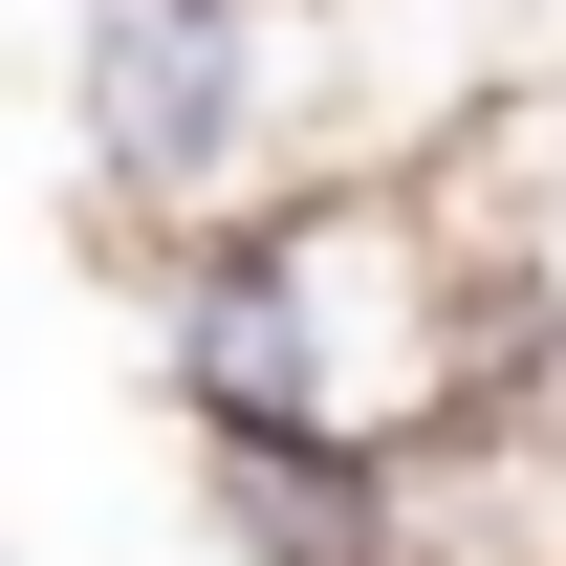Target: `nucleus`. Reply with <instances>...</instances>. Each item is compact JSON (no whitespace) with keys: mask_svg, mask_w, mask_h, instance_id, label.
I'll list each match as a JSON object with an SVG mask.
<instances>
[{"mask_svg":"<svg viewBox=\"0 0 566 566\" xmlns=\"http://www.w3.org/2000/svg\"><path fill=\"white\" fill-rule=\"evenodd\" d=\"M132 305L175 370V436H349L415 480V458L523 415V305L436 175H305L240 240L132 262Z\"/></svg>","mask_w":566,"mask_h":566,"instance_id":"f257e3e1","label":"nucleus"},{"mask_svg":"<svg viewBox=\"0 0 566 566\" xmlns=\"http://www.w3.org/2000/svg\"><path fill=\"white\" fill-rule=\"evenodd\" d=\"M197 501L240 566H392V458L349 436H197Z\"/></svg>","mask_w":566,"mask_h":566,"instance_id":"7ed1b4c3","label":"nucleus"},{"mask_svg":"<svg viewBox=\"0 0 566 566\" xmlns=\"http://www.w3.org/2000/svg\"><path fill=\"white\" fill-rule=\"evenodd\" d=\"M66 153H87L109 262L240 240L305 175H370L349 0H66Z\"/></svg>","mask_w":566,"mask_h":566,"instance_id":"f03ea898","label":"nucleus"}]
</instances>
